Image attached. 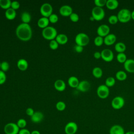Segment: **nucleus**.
I'll return each mask as SVG.
<instances>
[{
  "label": "nucleus",
  "mask_w": 134,
  "mask_h": 134,
  "mask_svg": "<svg viewBox=\"0 0 134 134\" xmlns=\"http://www.w3.org/2000/svg\"><path fill=\"white\" fill-rule=\"evenodd\" d=\"M16 35L18 39L23 41L29 40L32 35L31 27L29 24L21 23L16 29Z\"/></svg>",
  "instance_id": "f257e3e1"
},
{
  "label": "nucleus",
  "mask_w": 134,
  "mask_h": 134,
  "mask_svg": "<svg viewBox=\"0 0 134 134\" xmlns=\"http://www.w3.org/2000/svg\"><path fill=\"white\" fill-rule=\"evenodd\" d=\"M58 35L57 29L52 26H48L43 28L42 31V37L49 40H52L55 39Z\"/></svg>",
  "instance_id": "f03ea898"
},
{
  "label": "nucleus",
  "mask_w": 134,
  "mask_h": 134,
  "mask_svg": "<svg viewBox=\"0 0 134 134\" xmlns=\"http://www.w3.org/2000/svg\"><path fill=\"white\" fill-rule=\"evenodd\" d=\"M131 12L127 8L121 9L117 14L118 21L121 23H126L129 22L131 19Z\"/></svg>",
  "instance_id": "7ed1b4c3"
},
{
  "label": "nucleus",
  "mask_w": 134,
  "mask_h": 134,
  "mask_svg": "<svg viewBox=\"0 0 134 134\" xmlns=\"http://www.w3.org/2000/svg\"><path fill=\"white\" fill-rule=\"evenodd\" d=\"M75 42L76 44L84 47L87 45L90 42L88 36L84 32L77 34L75 37Z\"/></svg>",
  "instance_id": "20e7f679"
},
{
  "label": "nucleus",
  "mask_w": 134,
  "mask_h": 134,
  "mask_svg": "<svg viewBox=\"0 0 134 134\" xmlns=\"http://www.w3.org/2000/svg\"><path fill=\"white\" fill-rule=\"evenodd\" d=\"M92 16L94 18L95 20L99 21L102 20L105 16V12L102 7L95 6L92 10Z\"/></svg>",
  "instance_id": "39448f33"
},
{
  "label": "nucleus",
  "mask_w": 134,
  "mask_h": 134,
  "mask_svg": "<svg viewBox=\"0 0 134 134\" xmlns=\"http://www.w3.org/2000/svg\"><path fill=\"white\" fill-rule=\"evenodd\" d=\"M19 130L17 125L14 122L7 123L4 127V131L5 134H18Z\"/></svg>",
  "instance_id": "423d86ee"
},
{
  "label": "nucleus",
  "mask_w": 134,
  "mask_h": 134,
  "mask_svg": "<svg viewBox=\"0 0 134 134\" xmlns=\"http://www.w3.org/2000/svg\"><path fill=\"white\" fill-rule=\"evenodd\" d=\"M96 93L98 97L101 99L107 98L109 95V89L105 84H102L98 86L96 90Z\"/></svg>",
  "instance_id": "0eeeda50"
},
{
  "label": "nucleus",
  "mask_w": 134,
  "mask_h": 134,
  "mask_svg": "<svg viewBox=\"0 0 134 134\" xmlns=\"http://www.w3.org/2000/svg\"><path fill=\"white\" fill-rule=\"evenodd\" d=\"M52 6L48 3H44L42 4L40 8V12L43 17L48 18L52 14Z\"/></svg>",
  "instance_id": "6e6552de"
},
{
  "label": "nucleus",
  "mask_w": 134,
  "mask_h": 134,
  "mask_svg": "<svg viewBox=\"0 0 134 134\" xmlns=\"http://www.w3.org/2000/svg\"><path fill=\"white\" fill-rule=\"evenodd\" d=\"M125 105V100L123 97L120 96L115 97L111 102V107L115 109H120Z\"/></svg>",
  "instance_id": "1a4fd4ad"
},
{
  "label": "nucleus",
  "mask_w": 134,
  "mask_h": 134,
  "mask_svg": "<svg viewBox=\"0 0 134 134\" xmlns=\"http://www.w3.org/2000/svg\"><path fill=\"white\" fill-rule=\"evenodd\" d=\"M101 58L106 62H111L114 59V53L109 49H103L101 52Z\"/></svg>",
  "instance_id": "9d476101"
},
{
  "label": "nucleus",
  "mask_w": 134,
  "mask_h": 134,
  "mask_svg": "<svg viewBox=\"0 0 134 134\" xmlns=\"http://www.w3.org/2000/svg\"><path fill=\"white\" fill-rule=\"evenodd\" d=\"M77 125L73 121L68 122L64 127V131L66 134H75L77 132Z\"/></svg>",
  "instance_id": "9b49d317"
},
{
  "label": "nucleus",
  "mask_w": 134,
  "mask_h": 134,
  "mask_svg": "<svg viewBox=\"0 0 134 134\" xmlns=\"http://www.w3.org/2000/svg\"><path fill=\"white\" fill-rule=\"evenodd\" d=\"M110 32V27L106 24H102L99 26L97 29V34L98 36L104 38Z\"/></svg>",
  "instance_id": "f8f14e48"
},
{
  "label": "nucleus",
  "mask_w": 134,
  "mask_h": 134,
  "mask_svg": "<svg viewBox=\"0 0 134 134\" xmlns=\"http://www.w3.org/2000/svg\"><path fill=\"white\" fill-rule=\"evenodd\" d=\"M59 13L63 16H70L73 13V9L68 5H64L60 8Z\"/></svg>",
  "instance_id": "ddd939ff"
},
{
  "label": "nucleus",
  "mask_w": 134,
  "mask_h": 134,
  "mask_svg": "<svg viewBox=\"0 0 134 134\" xmlns=\"http://www.w3.org/2000/svg\"><path fill=\"white\" fill-rule=\"evenodd\" d=\"M90 83L86 80H83L80 82L76 89L82 92H86L90 90Z\"/></svg>",
  "instance_id": "4468645a"
},
{
  "label": "nucleus",
  "mask_w": 134,
  "mask_h": 134,
  "mask_svg": "<svg viewBox=\"0 0 134 134\" xmlns=\"http://www.w3.org/2000/svg\"><path fill=\"white\" fill-rule=\"evenodd\" d=\"M125 70L129 73H134V60L132 59H127L124 63Z\"/></svg>",
  "instance_id": "2eb2a0df"
},
{
  "label": "nucleus",
  "mask_w": 134,
  "mask_h": 134,
  "mask_svg": "<svg viewBox=\"0 0 134 134\" xmlns=\"http://www.w3.org/2000/svg\"><path fill=\"white\" fill-rule=\"evenodd\" d=\"M109 133V134H125V131L121 126L114 125L110 127Z\"/></svg>",
  "instance_id": "dca6fc26"
},
{
  "label": "nucleus",
  "mask_w": 134,
  "mask_h": 134,
  "mask_svg": "<svg viewBox=\"0 0 134 134\" xmlns=\"http://www.w3.org/2000/svg\"><path fill=\"white\" fill-rule=\"evenodd\" d=\"M117 40L116 36L114 34H109L104 38V43L107 46H111L115 43Z\"/></svg>",
  "instance_id": "f3484780"
},
{
  "label": "nucleus",
  "mask_w": 134,
  "mask_h": 134,
  "mask_svg": "<svg viewBox=\"0 0 134 134\" xmlns=\"http://www.w3.org/2000/svg\"><path fill=\"white\" fill-rule=\"evenodd\" d=\"M44 115L43 113L40 111H35L34 115L30 117V119L32 122L37 124L40 122L43 119Z\"/></svg>",
  "instance_id": "a211bd4d"
},
{
  "label": "nucleus",
  "mask_w": 134,
  "mask_h": 134,
  "mask_svg": "<svg viewBox=\"0 0 134 134\" xmlns=\"http://www.w3.org/2000/svg\"><path fill=\"white\" fill-rule=\"evenodd\" d=\"M54 87L57 91L62 92L65 89L66 84L63 80L58 79L55 81L54 83Z\"/></svg>",
  "instance_id": "6ab92c4d"
},
{
  "label": "nucleus",
  "mask_w": 134,
  "mask_h": 134,
  "mask_svg": "<svg viewBox=\"0 0 134 134\" xmlns=\"http://www.w3.org/2000/svg\"><path fill=\"white\" fill-rule=\"evenodd\" d=\"M17 66L18 68L22 71H25L28 67V63L25 59H20L17 62Z\"/></svg>",
  "instance_id": "aec40b11"
},
{
  "label": "nucleus",
  "mask_w": 134,
  "mask_h": 134,
  "mask_svg": "<svg viewBox=\"0 0 134 134\" xmlns=\"http://www.w3.org/2000/svg\"><path fill=\"white\" fill-rule=\"evenodd\" d=\"M49 20L48 17H42L40 18L38 21H37V25L39 27L41 28H45L46 27L49 26Z\"/></svg>",
  "instance_id": "412c9836"
},
{
  "label": "nucleus",
  "mask_w": 134,
  "mask_h": 134,
  "mask_svg": "<svg viewBox=\"0 0 134 134\" xmlns=\"http://www.w3.org/2000/svg\"><path fill=\"white\" fill-rule=\"evenodd\" d=\"M119 6V2L117 0H107L106 6L110 10L116 9Z\"/></svg>",
  "instance_id": "4be33fe9"
},
{
  "label": "nucleus",
  "mask_w": 134,
  "mask_h": 134,
  "mask_svg": "<svg viewBox=\"0 0 134 134\" xmlns=\"http://www.w3.org/2000/svg\"><path fill=\"white\" fill-rule=\"evenodd\" d=\"M5 16L7 19L9 20H13L15 19L16 16V12L10 7L6 10L5 12Z\"/></svg>",
  "instance_id": "5701e85b"
},
{
  "label": "nucleus",
  "mask_w": 134,
  "mask_h": 134,
  "mask_svg": "<svg viewBox=\"0 0 134 134\" xmlns=\"http://www.w3.org/2000/svg\"><path fill=\"white\" fill-rule=\"evenodd\" d=\"M68 83L70 87L76 88L80 82L77 77L75 76H71L68 79Z\"/></svg>",
  "instance_id": "b1692460"
},
{
  "label": "nucleus",
  "mask_w": 134,
  "mask_h": 134,
  "mask_svg": "<svg viewBox=\"0 0 134 134\" xmlns=\"http://www.w3.org/2000/svg\"><path fill=\"white\" fill-rule=\"evenodd\" d=\"M55 39L57 42L60 44H65L68 41V38L67 36L64 34H58Z\"/></svg>",
  "instance_id": "393cba45"
},
{
  "label": "nucleus",
  "mask_w": 134,
  "mask_h": 134,
  "mask_svg": "<svg viewBox=\"0 0 134 134\" xmlns=\"http://www.w3.org/2000/svg\"><path fill=\"white\" fill-rule=\"evenodd\" d=\"M115 50L118 53H124L126 50V46L122 42H117L114 47Z\"/></svg>",
  "instance_id": "a878e982"
},
{
  "label": "nucleus",
  "mask_w": 134,
  "mask_h": 134,
  "mask_svg": "<svg viewBox=\"0 0 134 134\" xmlns=\"http://www.w3.org/2000/svg\"><path fill=\"white\" fill-rule=\"evenodd\" d=\"M31 19V16L30 13L28 12H24L21 15V20L23 23L29 24Z\"/></svg>",
  "instance_id": "bb28decb"
},
{
  "label": "nucleus",
  "mask_w": 134,
  "mask_h": 134,
  "mask_svg": "<svg viewBox=\"0 0 134 134\" xmlns=\"http://www.w3.org/2000/svg\"><path fill=\"white\" fill-rule=\"evenodd\" d=\"M103 73L102 69L98 66H96L92 70V74L95 78H100L103 75Z\"/></svg>",
  "instance_id": "cd10ccee"
},
{
  "label": "nucleus",
  "mask_w": 134,
  "mask_h": 134,
  "mask_svg": "<svg viewBox=\"0 0 134 134\" xmlns=\"http://www.w3.org/2000/svg\"><path fill=\"white\" fill-rule=\"evenodd\" d=\"M115 76H116V78L118 81H125L127 79V73H126V72L122 70H119L117 71L116 73Z\"/></svg>",
  "instance_id": "c85d7f7f"
},
{
  "label": "nucleus",
  "mask_w": 134,
  "mask_h": 134,
  "mask_svg": "<svg viewBox=\"0 0 134 134\" xmlns=\"http://www.w3.org/2000/svg\"><path fill=\"white\" fill-rule=\"evenodd\" d=\"M10 0H0V7L4 9H7L11 7Z\"/></svg>",
  "instance_id": "c756f323"
},
{
  "label": "nucleus",
  "mask_w": 134,
  "mask_h": 134,
  "mask_svg": "<svg viewBox=\"0 0 134 134\" xmlns=\"http://www.w3.org/2000/svg\"><path fill=\"white\" fill-rule=\"evenodd\" d=\"M117 60L118 62L120 63H124L127 60V56L126 54L124 53H118L116 56Z\"/></svg>",
  "instance_id": "7c9ffc66"
},
{
  "label": "nucleus",
  "mask_w": 134,
  "mask_h": 134,
  "mask_svg": "<svg viewBox=\"0 0 134 134\" xmlns=\"http://www.w3.org/2000/svg\"><path fill=\"white\" fill-rule=\"evenodd\" d=\"M115 79L112 76L108 77L105 80V85H106L108 87L113 86L115 85Z\"/></svg>",
  "instance_id": "2f4dec72"
},
{
  "label": "nucleus",
  "mask_w": 134,
  "mask_h": 134,
  "mask_svg": "<svg viewBox=\"0 0 134 134\" xmlns=\"http://www.w3.org/2000/svg\"><path fill=\"white\" fill-rule=\"evenodd\" d=\"M94 43L96 46H97V47L101 46L104 43V38L99 36H96L94 38Z\"/></svg>",
  "instance_id": "473e14b6"
},
{
  "label": "nucleus",
  "mask_w": 134,
  "mask_h": 134,
  "mask_svg": "<svg viewBox=\"0 0 134 134\" xmlns=\"http://www.w3.org/2000/svg\"><path fill=\"white\" fill-rule=\"evenodd\" d=\"M55 107L59 111H63L66 108V104L63 101H59L55 105Z\"/></svg>",
  "instance_id": "72a5a7b5"
},
{
  "label": "nucleus",
  "mask_w": 134,
  "mask_h": 134,
  "mask_svg": "<svg viewBox=\"0 0 134 134\" xmlns=\"http://www.w3.org/2000/svg\"><path fill=\"white\" fill-rule=\"evenodd\" d=\"M16 124L17 125L19 129H23V128H25L27 125V121L25 119L20 118L18 120Z\"/></svg>",
  "instance_id": "f704fd0d"
},
{
  "label": "nucleus",
  "mask_w": 134,
  "mask_h": 134,
  "mask_svg": "<svg viewBox=\"0 0 134 134\" xmlns=\"http://www.w3.org/2000/svg\"><path fill=\"white\" fill-rule=\"evenodd\" d=\"M108 21L109 23L111 25L116 24L118 21V19L117 15H110L108 18Z\"/></svg>",
  "instance_id": "c9c22d12"
},
{
  "label": "nucleus",
  "mask_w": 134,
  "mask_h": 134,
  "mask_svg": "<svg viewBox=\"0 0 134 134\" xmlns=\"http://www.w3.org/2000/svg\"><path fill=\"white\" fill-rule=\"evenodd\" d=\"M9 69V64L7 61H3L1 64V69L3 72H7Z\"/></svg>",
  "instance_id": "e433bc0d"
},
{
  "label": "nucleus",
  "mask_w": 134,
  "mask_h": 134,
  "mask_svg": "<svg viewBox=\"0 0 134 134\" xmlns=\"http://www.w3.org/2000/svg\"><path fill=\"white\" fill-rule=\"evenodd\" d=\"M107 0H95L94 4L96 6L99 7H103L106 6Z\"/></svg>",
  "instance_id": "4c0bfd02"
},
{
  "label": "nucleus",
  "mask_w": 134,
  "mask_h": 134,
  "mask_svg": "<svg viewBox=\"0 0 134 134\" xmlns=\"http://www.w3.org/2000/svg\"><path fill=\"white\" fill-rule=\"evenodd\" d=\"M49 21L51 23H53V24H54L55 23H57L58 21V19H59V17L58 16V15L55 14H53L52 13L49 17Z\"/></svg>",
  "instance_id": "58836bf2"
},
{
  "label": "nucleus",
  "mask_w": 134,
  "mask_h": 134,
  "mask_svg": "<svg viewBox=\"0 0 134 134\" xmlns=\"http://www.w3.org/2000/svg\"><path fill=\"white\" fill-rule=\"evenodd\" d=\"M49 47L52 50H55L58 48L59 43L57 42L55 39H53L50 41Z\"/></svg>",
  "instance_id": "ea45409f"
},
{
  "label": "nucleus",
  "mask_w": 134,
  "mask_h": 134,
  "mask_svg": "<svg viewBox=\"0 0 134 134\" xmlns=\"http://www.w3.org/2000/svg\"><path fill=\"white\" fill-rule=\"evenodd\" d=\"M70 17V20L72 21V22H74V23H76V22H77L79 20V16L77 14L75 13H72L70 16H69Z\"/></svg>",
  "instance_id": "a19ab883"
},
{
  "label": "nucleus",
  "mask_w": 134,
  "mask_h": 134,
  "mask_svg": "<svg viewBox=\"0 0 134 134\" xmlns=\"http://www.w3.org/2000/svg\"><path fill=\"white\" fill-rule=\"evenodd\" d=\"M6 81V75L4 72L0 70V85L3 84Z\"/></svg>",
  "instance_id": "79ce46f5"
},
{
  "label": "nucleus",
  "mask_w": 134,
  "mask_h": 134,
  "mask_svg": "<svg viewBox=\"0 0 134 134\" xmlns=\"http://www.w3.org/2000/svg\"><path fill=\"white\" fill-rule=\"evenodd\" d=\"M20 7V4L18 1H14L13 2H12V4H11V8H12L13 9H14V10H16L17 9H18Z\"/></svg>",
  "instance_id": "37998d69"
},
{
  "label": "nucleus",
  "mask_w": 134,
  "mask_h": 134,
  "mask_svg": "<svg viewBox=\"0 0 134 134\" xmlns=\"http://www.w3.org/2000/svg\"><path fill=\"white\" fill-rule=\"evenodd\" d=\"M34 113H35V111H34L33 108H31V107H28V108H27L26 109V114H27L28 116H30V117H31V116L34 115Z\"/></svg>",
  "instance_id": "c03bdc74"
},
{
  "label": "nucleus",
  "mask_w": 134,
  "mask_h": 134,
  "mask_svg": "<svg viewBox=\"0 0 134 134\" xmlns=\"http://www.w3.org/2000/svg\"><path fill=\"white\" fill-rule=\"evenodd\" d=\"M74 50L77 52V53H81L83 51V47L76 44L74 47Z\"/></svg>",
  "instance_id": "a18cd8bd"
},
{
  "label": "nucleus",
  "mask_w": 134,
  "mask_h": 134,
  "mask_svg": "<svg viewBox=\"0 0 134 134\" xmlns=\"http://www.w3.org/2000/svg\"><path fill=\"white\" fill-rule=\"evenodd\" d=\"M18 134H31V132L26 128H23L19 130Z\"/></svg>",
  "instance_id": "49530a36"
},
{
  "label": "nucleus",
  "mask_w": 134,
  "mask_h": 134,
  "mask_svg": "<svg viewBox=\"0 0 134 134\" xmlns=\"http://www.w3.org/2000/svg\"><path fill=\"white\" fill-rule=\"evenodd\" d=\"M94 57L96 59H99L101 58V53L99 51H96L94 53Z\"/></svg>",
  "instance_id": "de8ad7c7"
},
{
  "label": "nucleus",
  "mask_w": 134,
  "mask_h": 134,
  "mask_svg": "<svg viewBox=\"0 0 134 134\" xmlns=\"http://www.w3.org/2000/svg\"><path fill=\"white\" fill-rule=\"evenodd\" d=\"M31 134H41V133L38 130H33L31 132Z\"/></svg>",
  "instance_id": "09e8293b"
},
{
  "label": "nucleus",
  "mask_w": 134,
  "mask_h": 134,
  "mask_svg": "<svg viewBox=\"0 0 134 134\" xmlns=\"http://www.w3.org/2000/svg\"><path fill=\"white\" fill-rule=\"evenodd\" d=\"M125 134H134V131H128L125 133Z\"/></svg>",
  "instance_id": "8fccbe9b"
},
{
  "label": "nucleus",
  "mask_w": 134,
  "mask_h": 134,
  "mask_svg": "<svg viewBox=\"0 0 134 134\" xmlns=\"http://www.w3.org/2000/svg\"><path fill=\"white\" fill-rule=\"evenodd\" d=\"M131 19L134 20V10L132 12H131Z\"/></svg>",
  "instance_id": "3c124183"
},
{
  "label": "nucleus",
  "mask_w": 134,
  "mask_h": 134,
  "mask_svg": "<svg viewBox=\"0 0 134 134\" xmlns=\"http://www.w3.org/2000/svg\"><path fill=\"white\" fill-rule=\"evenodd\" d=\"M90 20H91V21H94V20H95L94 18L92 16L90 17Z\"/></svg>",
  "instance_id": "603ef678"
},
{
  "label": "nucleus",
  "mask_w": 134,
  "mask_h": 134,
  "mask_svg": "<svg viewBox=\"0 0 134 134\" xmlns=\"http://www.w3.org/2000/svg\"><path fill=\"white\" fill-rule=\"evenodd\" d=\"M1 62H0V69H1Z\"/></svg>",
  "instance_id": "864d4df0"
}]
</instances>
